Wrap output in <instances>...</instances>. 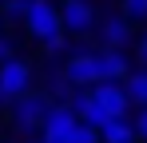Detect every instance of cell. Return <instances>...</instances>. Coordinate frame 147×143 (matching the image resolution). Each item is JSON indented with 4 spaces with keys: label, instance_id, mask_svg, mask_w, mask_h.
Listing matches in <instances>:
<instances>
[{
    "label": "cell",
    "instance_id": "cell-1",
    "mask_svg": "<svg viewBox=\"0 0 147 143\" xmlns=\"http://www.w3.org/2000/svg\"><path fill=\"white\" fill-rule=\"evenodd\" d=\"M127 56L123 48H99V52H76L64 64V80L76 88H92V84H107V80H127Z\"/></svg>",
    "mask_w": 147,
    "mask_h": 143
},
{
    "label": "cell",
    "instance_id": "cell-2",
    "mask_svg": "<svg viewBox=\"0 0 147 143\" xmlns=\"http://www.w3.org/2000/svg\"><path fill=\"white\" fill-rule=\"evenodd\" d=\"M76 115L84 119V123H96L103 127L107 119H119L127 115V107H131V95L123 88V80H107V84H92V88H80L72 99Z\"/></svg>",
    "mask_w": 147,
    "mask_h": 143
},
{
    "label": "cell",
    "instance_id": "cell-3",
    "mask_svg": "<svg viewBox=\"0 0 147 143\" xmlns=\"http://www.w3.org/2000/svg\"><path fill=\"white\" fill-rule=\"evenodd\" d=\"M24 32L44 44L48 52H60L68 44V32H64V16L52 0H28V16H24Z\"/></svg>",
    "mask_w": 147,
    "mask_h": 143
},
{
    "label": "cell",
    "instance_id": "cell-4",
    "mask_svg": "<svg viewBox=\"0 0 147 143\" xmlns=\"http://www.w3.org/2000/svg\"><path fill=\"white\" fill-rule=\"evenodd\" d=\"M52 103H56V99L44 95V92H36V88L24 92L12 107H8V111H12V127H16V131H40L44 119H48V111H52Z\"/></svg>",
    "mask_w": 147,
    "mask_h": 143
},
{
    "label": "cell",
    "instance_id": "cell-5",
    "mask_svg": "<svg viewBox=\"0 0 147 143\" xmlns=\"http://www.w3.org/2000/svg\"><path fill=\"white\" fill-rule=\"evenodd\" d=\"M24 92H32V68H28V60L12 56L0 64V107H12Z\"/></svg>",
    "mask_w": 147,
    "mask_h": 143
},
{
    "label": "cell",
    "instance_id": "cell-6",
    "mask_svg": "<svg viewBox=\"0 0 147 143\" xmlns=\"http://www.w3.org/2000/svg\"><path fill=\"white\" fill-rule=\"evenodd\" d=\"M80 123H84V119L76 115L72 103H52L48 119H44V127H40V139L44 143H72L76 131H80Z\"/></svg>",
    "mask_w": 147,
    "mask_h": 143
},
{
    "label": "cell",
    "instance_id": "cell-7",
    "mask_svg": "<svg viewBox=\"0 0 147 143\" xmlns=\"http://www.w3.org/2000/svg\"><path fill=\"white\" fill-rule=\"evenodd\" d=\"M60 16H64V32H72V36H88L96 28V8L88 0H64Z\"/></svg>",
    "mask_w": 147,
    "mask_h": 143
},
{
    "label": "cell",
    "instance_id": "cell-8",
    "mask_svg": "<svg viewBox=\"0 0 147 143\" xmlns=\"http://www.w3.org/2000/svg\"><path fill=\"white\" fill-rule=\"evenodd\" d=\"M99 135H103V143H135V139H139V131H135V119H127V115L107 119V123L99 127Z\"/></svg>",
    "mask_w": 147,
    "mask_h": 143
},
{
    "label": "cell",
    "instance_id": "cell-9",
    "mask_svg": "<svg viewBox=\"0 0 147 143\" xmlns=\"http://www.w3.org/2000/svg\"><path fill=\"white\" fill-rule=\"evenodd\" d=\"M127 36H131L127 16H111V20L99 24V44H103V48H123V44H127Z\"/></svg>",
    "mask_w": 147,
    "mask_h": 143
},
{
    "label": "cell",
    "instance_id": "cell-10",
    "mask_svg": "<svg viewBox=\"0 0 147 143\" xmlns=\"http://www.w3.org/2000/svg\"><path fill=\"white\" fill-rule=\"evenodd\" d=\"M123 88H127V95H131V103H139V107H147V68L131 72V76L123 80Z\"/></svg>",
    "mask_w": 147,
    "mask_h": 143
},
{
    "label": "cell",
    "instance_id": "cell-11",
    "mask_svg": "<svg viewBox=\"0 0 147 143\" xmlns=\"http://www.w3.org/2000/svg\"><path fill=\"white\" fill-rule=\"evenodd\" d=\"M0 16H4V20H20V24H24V16H28V0H4Z\"/></svg>",
    "mask_w": 147,
    "mask_h": 143
},
{
    "label": "cell",
    "instance_id": "cell-12",
    "mask_svg": "<svg viewBox=\"0 0 147 143\" xmlns=\"http://www.w3.org/2000/svg\"><path fill=\"white\" fill-rule=\"evenodd\" d=\"M127 20H147V0H119Z\"/></svg>",
    "mask_w": 147,
    "mask_h": 143
},
{
    "label": "cell",
    "instance_id": "cell-13",
    "mask_svg": "<svg viewBox=\"0 0 147 143\" xmlns=\"http://www.w3.org/2000/svg\"><path fill=\"white\" fill-rule=\"evenodd\" d=\"M72 143H103V135H99L96 123H80V131H76V139H72Z\"/></svg>",
    "mask_w": 147,
    "mask_h": 143
},
{
    "label": "cell",
    "instance_id": "cell-14",
    "mask_svg": "<svg viewBox=\"0 0 147 143\" xmlns=\"http://www.w3.org/2000/svg\"><path fill=\"white\" fill-rule=\"evenodd\" d=\"M12 56H16V44H12V40L0 32V64H4V60H12Z\"/></svg>",
    "mask_w": 147,
    "mask_h": 143
},
{
    "label": "cell",
    "instance_id": "cell-15",
    "mask_svg": "<svg viewBox=\"0 0 147 143\" xmlns=\"http://www.w3.org/2000/svg\"><path fill=\"white\" fill-rule=\"evenodd\" d=\"M135 60H139V68H147V32L139 36V44H135Z\"/></svg>",
    "mask_w": 147,
    "mask_h": 143
},
{
    "label": "cell",
    "instance_id": "cell-16",
    "mask_svg": "<svg viewBox=\"0 0 147 143\" xmlns=\"http://www.w3.org/2000/svg\"><path fill=\"white\" fill-rule=\"evenodd\" d=\"M135 131H139V139L147 143V107H139V115H135Z\"/></svg>",
    "mask_w": 147,
    "mask_h": 143
},
{
    "label": "cell",
    "instance_id": "cell-17",
    "mask_svg": "<svg viewBox=\"0 0 147 143\" xmlns=\"http://www.w3.org/2000/svg\"><path fill=\"white\" fill-rule=\"evenodd\" d=\"M0 28H4V16H0Z\"/></svg>",
    "mask_w": 147,
    "mask_h": 143
},
{
    "label": "cell",
    "instance_id": "cell-18",
    "mask_svg": "<svg viewBox=\"0 0 147 143\" xmlns=\"http://www.w3.org/2000/svg\"><path fill=\"white\" fill-rule=\"evenodd\" d=\"M0 4H4V0H0Z\"/></svg>",
    "mask_w": 147,
    "mask_h": 143
}]
</instances>
